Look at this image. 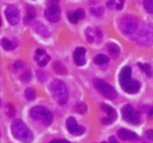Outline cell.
I'll use <instances>...</instances> for the list:
<instances>
[{"label":"cell","mask_w":153,"mask_h":143,"mask_svg":"<svg viewBox=\"0 0 153 143\" xmlns=\"http://www.w3.org/2000/svg\"><path fill=\"white\" fill-rule=\"evenodd\" d=\"M121 113L124 120L129 123L137 125L140 122V115L130 104H126L122 108Z\"/></svg>","instance_id":"ba28073f"},{"label":"cell","mask_w":153,"mask_h":143,"mask_svg":"<svg viewBox=\"0 0 153 143\" xmlns=\"http://www.w3.org/2000/svg\"><path fill=\"white\" fill-rule=\"evenodd\" d=\"M101 109L104 111L105 113H106L108 115V117L113 118L114 120H116V119L117 118V111L115 110V109H113L111 106L106 104V103H103L101 105Z\"/></svg>","instance_id":"ac0fdd59"},{"label":"cell","mask_w":153,"mask_h":143,"mask_svg":"<svg viewBox=\"0 0 153 143\" xmlns=\"http://www.w3.org/2000/svg\"><path fill=\"white\" fill-rule=\"evenodd\" d=\"M143 5L146 12L153 14V0H143Z\"/></svg>","instance_id":"cb8c5ba5"},{"label":"cell","mask_w":153,"mask_h":143,"mask_svg":"<svg viewBox=\"0 0 153 143\" xmlns=\"http://www.w3.org/2000/svg\"><path fill=\"white\" fill-rule=\"evenodd\" d=\"M114 120L113 118L108 117H103L101 119V122L104 125H110L111 123H113L114 122Z\"/></svg>","instance_id":"4dcf8cb0"},{"label":"cell","mask_w":153,"mask_h":143,"mask_svg":"<svg viewBox=\"0 0 153 143\" xmlns=\"http://www.w3.org/2000/svg\"><path fill=\"white\" fill-rule=\"evenodd\" d=\"M68 18L69 20V21L72 24H76V23L78 22V20L75 16L74 13L71 12H68Z\"/></svg>","instance_id":"f546056e"},{"label":"cell","mask_w":153,"mask_h":143,"mask_svg":"<svg viewBox=\"0 0 153 143\" xmlns=\"http://www.w3.org/2000/svg\"><path fill=\"white\" fill-rule=\"evenodd\" d=\"M25 98L29 100H32L35 98V92L31 88H28L25 92Z\"/></svg>","instance_id":"d4e9b609"},{"label":"cell","mask_w":153,"mask_h":143,"mask_svg":"<svg viewBox=\"0 0 153 143\" xmlns=\"http://www.w3.org/2000/svg\"><path fill=\"white\" fill-rule=\"evenodd\" d=\"M85 35L89 43H98L102 40L103 34L98 28L88 27L85 31Z\"/></svg>","instance_id":"9c48e42d"},{"label":"cell","mask_w":153,"mask_h":143,"mask_svg":"<svg viewBox=\"0 0 153 143\" xmlns=\"http://www.w3.org/2000/svg\"><path fill=\"white\" fill-rule=\"evenodd\" d=\"M136 36V43L142 47H149L153 44V24L143 23L139 26Z\"/></svg>","instance_id":"3957f363"},{"label":"cell","mask_w":153,"mask_h":143,"mask_svg":"<svg viewBox=\"0 0 153 143\" xmlns=\"http://www.w3.org/2000/svg\"><path fill=\"white\" fill-rule=\"evenodd\" d=\"M66 126L69 133L74 136H80L85 131L84 127L79 126L75 118L73 117H71L67 120Z\"/></svg>","instance_id":"30bf717a"},{"label":"cell","mask_w":153,"mask_h":143,"mask_svg":"<svg viewBox=\"0 0 153 143\" xmlns=\"http://www.w3.org/2000/svg\"><path fill=\"white\" fill-rule=\"evenodd\" d=\"M108 52L112 57L117 58L120 54V49L118 47V45L112 43L108 45Z\"/></svg>","instance_id":"d6986e66"},{"label":"cell","mask_w":153,"mask_h":143,"mask_svg":"<svg viewBox=\"0 0 153 143\" xmlns=\"http://www.w3.org/2000/svg\"><path fill=\"white\" fill-rule=\"evenodd\" d=\"M8 110H9V111H8L9 112V115L12 117L16 114V110H15L14 107L9 103V105H8Z\"/></svg>","instance_id":"1f68e13d"},{"label":"cell","mask_w":153,"mask_h":143,"mask_svg":"<svg viewBox=\"0 0 153 143\" xmlns=\"http://www.w3.org/2000/svg\"><path fill=\"white\" fill-rule=\"evenodd\" d=\"M30 116L35 120L43 123L45 126H50L53 122V114L50 110L42 106H35L30 110Z\"/></svg>","instance_id":"5b68a950"},{"label":"cell","mask_w":153,"mask_h":143,"mask_svg":"<svg viewBox=\"0 0 153 143\" xmlns=\"http://www.w3.org/2000/svg\"><path fill=\"white\" fill-rule=\"evenodd\" d=\"M54 73L59 75H65L68 73V69L61 62L55 61L52 65Z\"/></svg>","instance_id":"e0dca14e"},{"label":"cell","mask_w":153,"mask_h":143,"mask_svg":"<svg viewBox=\"0 0 153 143\" xmlns=\"http://www.w3.org/2000/svg\"><path fill=\"white\" fill-rule=\"evenodd\" d=\"M5 17L9 24L12 25L17 24L19 21V11L15 5H9L5 12Z\"/></svg>","instance_id":"7c38bea8"},{"label":"cell","mask_w":153,"mask_h":143,"mask_svg":"<svg viewBox=\"0 0 153 143\" xmlns=\"http://www.w3.org/2000/svg\"><path fill=\"white\" fill-rule=\"evenodd\" d=\"M34 30L36 31L38 34L42 35V36L47 37L50 36V32L48 30L47 27L42 22H35L34 24Z\"/></svg>","instance_id":"2e32d148"},{"label":"cell","mask_w":153,"mask_h":143,"mask_svg":"<svg viewBox=\"0 0 153 143\" xmlns=\"http://www.w3.org/2000/svg\"><path fill=\"white\" fill-rule=\"evenodd\" d=\"M12 133L15 138L24 142H30L33 139V134L21 120H15L12 123Z\"/></svg>","instance_id":"7a4b0ae2"},{"label":"cell","mask_w":153,"mask_h":143,"mask_svg":"<svg viewBox=\"0 0 153 143\" xmlns=\"http://www.w3.org/2000/svg\"><path fill=\"white\" fill-rule=\"evenodd\" d=\"M60 0H48V4L49 5H57V3L59 2Z\"/></svg>","instance_id":"e575fe53"},{"label":"cell","mask_w":153,"mask_h":143,"mask_svg":"<svg viewBox=\"0 0 153 143\" xmlns=\"http://www.w3.org/2000/svg\"><path fill=\"white\" fill-rule=\"evenodd\" d=\"M35 17V9H34L33 7H31V6H28V9H27V15L26 17L25 18V22L26 23H29L31 22Z\"/></svg>","instance_id":"44dd1931"},{"label":"cell","mask_w":153,"mask_h":143,"mask_svg":"<svg viewBox=\"0 0 153 143\" xmlns=\"http://www.w3.org/2000/svg\"><path fill=\"white\" fill-rule=\"evenodd\" d=\"M103 12H104V10H103V7L95 8V9H91V14L94 16H97V17H100V16L103 15Z\"/></svg>","instance_id":"4316f807"},{"label":"cell","mask_w":153,"mask_h":143,"mask_svg":"<svg viewBox=\"0 0 153 143\" xmlns=\"http://www.w3.org/2000/svg\"><path fill=\"white\" fill-rule=\"evenodd\" d=\"M117 135L119 138L123 141H137L139 139V136L136 133L124 128L119 129Z\"/></svg>","instance_id":"4fadbf2b"},{"label":"cell","mask_w":153,"mask_h":143,"mask_svg":"<svg viewBox=\"0 0 153 143\" xmlns=\"http://www.w3.org/2000/svg\"><path fill=\"white\" fill-rule=\"evenodd\" d=\"M35 59L38 62L39 66H45L47 65L48 61L50 60V56L46 54L45 50H42V49H37Z\"/></svg>","instance_id":"9a60e30c"},{"label":"cell","mask_w":153,"mask_h":143,"mask_svg":"<svg viewBox=\"0 0 153 143\" xmlns=\"http://www.w3.org/2000/svg\"><path fill=\"white\" fill-rule=\"evenodd\" d=\"M146 138L148 139L153 141V129H149V130H147L146 133Z\"/></svg>","instance_id":"d6a6232c"},{"label":"cell","mask_w":153,"mask_h":143,"mask_svg":"<svg viewBox=\"0 0 153 143\" xmlns=\"http://www.w3.org/2000/svg\"><path fill=\"white\" fill-rule=\"evenodd\" d=\"M50 92L53 98L61 105L65 104L68 100V92L65 83L62 81L55 79L50 84Z\"/></svg>","instance_id":"277c9868"},{"label":"cell","mask_w":153,"mask_h":143,"mask_svg":"<svg viewBox=\"0 0 153 143\" xmlns=\"http://www.w3.org/2000/svg\"><path fill=\"white\" fill-rule=\"evenodd\" d=\"M109 58L104 54H99L94 58V61L97 65H103V64L107 63L109 62Z\"/></svg>","instance_id":"7402d4cb"},{"label":"cell","mask_w":153,"mask_h":143,"mask_svg":"<svg viewBox=\"0 0 153 143\" xmlns=\"http://www.w3.org/2000/svg\"><path fill=\"white\" fill-rule=\"evenodd\" d=\"M45 16L51 22H57L61 18V9L57 5H49L45 11Z\"/></svg>","instance_id":"8fae6325"},{"label":"cell","mask_w":153,"mask_h":143,"mask_svg":"<svg viewBox=\"0 0 153 143\" xmlns=\"http://www.w3.org/2000/svg\"><path fill=\"white\" fill-rule=\"evenodd\" d=\"M109 141H110V142H117V140L116 139V138H115L114 136H110V139H109Z\"/></svg>","instance_id":"d590c367"},{"label":"cell","mask_w":153,"mask_h":143,"mask_svg":"<svg viewBox=\"0 0 153 143\" xmlns=\"http://www.w3.org/2000/svg\"><path fill=\"white\" fill-rule=\"evenodd\" d=\"M16 45L17 44L16 43V41H15V40L11 41V40H9V39L6 37H4L2 39V46L5 50H13V49L16 47Z\"/></svg>","instance_id":"ffe728a7"},{"label":"cell","mask_w":153,"mask_h":143,"mask_svg":"<svg viewBox=\"0 0 153 143\" xmlns=\"http://www.w3.org/2000/svg\"><path fill=\"white\" fill-rule=\"evenodd\" d=\"M132 69L130 66H126L123 67L119 75V81L120 86L124 92L128 94H136L140 89V83L136 80L131 79Z\"/></svg>","instance_id":"6da1fadb"},{"label":"cell","mask_w":153,"mask_h":143,"mask_svg":"<svg viewBox=\"0 0 153 143\" xmlns=\"http://www.w3.org/2000/svg\"><path fill=\"white\" fill-rule=\"evenodd\" d=\"M137 66H139V67L141 69V70L143 71V73H146V74L149 77H151L152 75V68H151V66H150L149 64H148V63L143 64V63H140V62H139V63L137 64Z\"/></svg>","instance_id":"603a6c76"},{"label":"cell","mask_w":153,"mask_h":143,"mask_svg":"<svg viewBox=\"0 0 153 143\" xmlns=\"http://www.w3.org/2000/svg\"><path fill=\"white\" fill-rule=\"evenodd\" d=\"M86 50L84 47H77L74 52V61L76 66H82L85 65Z\"/></svg>","instance_id":"5bb4252c"},{"label":"cell","mask_w":153,"mask_h":143,"mask_svg":"<svg viewBox=\"0 0 153 143\" xmlns=\"http://www.w3.org/2000/svg\"><path fill=\"white\" fill-rule=\"evenodd\" d=\"M76 110L77 112L80 114H84L87 110V106L85 103L84 102H81V103H77V105L76 107Z\"/></svg>","instance_id":"484cf974"},{"label":"cell","mask_w":153,"mask_h":143,"mask_svg":"<svg viewBox=\"0 0 153 143\" xmlns=\"http://www.w3.org/2000/svg\"><path fill=\"white\" fill-rule=\"evenodd\" d=\"M138 28H139V24L137 20L132 16L126 15L120 19V28L125 34H133L136 32Z\"/></svg>","instance_id":"52a82bcc"},{"label":"cell","mask_w":153,"mask_h":143,"mask_svg":"<svg viewBox=\"0 0 153 143\" xmlns=\"http://www.w3.org/2000/svg\"><path fill=\"white\" fill-rule=\"evenodd\" d=\"M123 5L124 0H120V2L116 5V8H117V10H122L123 8Z\"/></svg>","instance_id":"836d02e7"},{"label":"cell","mask_w":153,"mask_h":143,"mask_svg":"<svg viewBox=\"0 0 153 143\" xmlns=\"http://www.w3.org/2000/svg\"><path fill=\"white\" fill-rule=\"evenodd\" d=\"M74 13L75 16H76V18H77L78 21L79 20H81V19L84 18V17H85V12H84V9H76Z\"/></svg>","instance_id":"83f0119b"},{"label":"cell","mask_w":153,"mask_h":143,"mask_svg":"<svg viewBox=\"0 0 153 143\" xmlns=\"http://www.w3.org/2000/svg\"><path fill=\"white\" fill-rule=\"evenodd\" d=\"M31 78V73L29 70L25 72L21 76V80L24 81V82H28V81H30Z\"/></svg>","instance_id":"f1b7e54d"},{"label":"cell","mask_w":153,"mask_h":143,"mask_svg":"<svg viewBox=\"0 0 153 143\" xmlns=\"http://www.w3.org/2000/svg\"><path fill=\"white\" fill-rule=\"evenodd\" d=\"M110 1H112V2H114L115 0H110Z\"/></svg>","instance_id":"8d00e7d4"},{"label":"cell","mask_w":153,"mask_h":143,"mask_svg":"<svg viewBox=\"0 0 153 143\" xmlns=\"http://www.w3.org/2000/svg\"><path fill=\"white\" fill-rule=\"evenodd\" d=\"M94 87L98 92L108 99H115L117 96V92L112 85L108 84L105 81L100 78H94Z\"/></svg>","instance_id":"8992f818"}]
</instances>
